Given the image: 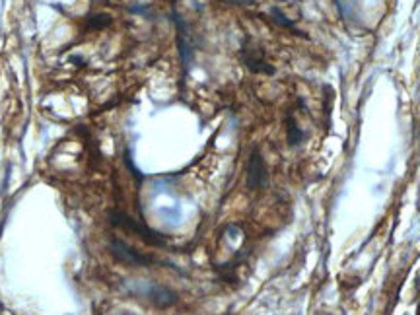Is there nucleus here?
<instances>
[{
  "mask_svg": "<svg viewBox=\"0 0 420 315\" xmlns=\"http://www.w3.org/2000/svg\"><path fill=\"white\" fill-rule=\"evenodd\" d=\"M172 21H174L175 31H177V49H179V59H181V66H183V74L189 72L191 64H193V57H195V45L189 33V24L181 18L179 12L172 10Z\"/></svg>",
  "mask_w": 420,
  "mask_h": 315,
  "instance_id": "obj_5",
  "label": "nucleus"
},
{
  "mask_svg": "<svg viewBox=\"0 0 420 315\" xmlns=\"http://www.w3.org/2000/svg\"><path fill=\"white\" fill-rule=\"evenodd\" d=\"M268 181V168H266L265 156L261 152L259 146H253L249 158H247V168H246V185L251 193L261 191Z\"/></svg>",
  "mask_w": 420,
  "mask_h": 315,
  "instance_id": "obj_4",
  "label": "nucleus"
},
{
  "mask_svg": "<svg viewBox=\"0 0 420 315\" xmlns=\"http://www.w3.org/2000/svg\"><path fill=\"white\" fill-rule=\"evenodd\" d=\"M107 249H109V255H111L113 259H115L117 263L125 264V267H152V264H167V267L175 269L174 264L165 263V261H160V259H156L152 255H146L143 253V251H138L136 247H133L131 244H127L125 240L117 237V235L109 237Z\"/></svg>",
  "mask_w": 420,
  "mask_h": 315,
  "instance_id": "obj_2",
  "label": "nucleus"
},
{
  "mask_svg": "<svg viewBox=\"0 0 420 315\" xmlns=\"http://www.w3.org/2000/svg\"><path fill=\"white\" fill-rule=\"evenodd\" d=\"M111 16L109 14H95V16H90V21H88V26L92 28V30H103V28H107V26H111Z\"/></svg>",
  "mask_w": 420,
  "mask_h": 315,
  "instance_id": "obj_9",
  "label": "nucleus"
},
{
  "mask_svg": "<svg viewBox=\"0 0 420 315\" xmlns=\"http://www.w3.org/2000/svg\"><path fill=\"white\" fill-rule=\"evenodd\" d=\"M417 315H420V304H419V307H417Z\"/></svg>",
  "mask_w": 420,
  "mask_h": 315,
  "instance_id": "obj_12",
  "label": "nucleus"
},
{
  "mask_svg": "<svg viewBox=\"0 0 420 315\" xmlns=\"http://www.w3.org/2000/svg\"><path fill=\"white\" fill-rule=\"evenodd\" d=\"M109 224L115 228H121L125 232H131V234L138 235L146 245H152V247H167V240L164 234L152 230L148 224H144V220H136L133 216H129L123 210H109Z\"/></svg>",
  "mask_w": 420,
  "mask_h": 315,
  "instance_id": "obj_1",
  "label": "nucleus"
},
{
  "mask_svg": "<svg viewBox=\"0 0 420 315\" xmlns=\"http://www.w3.org/2000/svg\"><path fill=\"white\" fill-rule=\"evenodd\" d=\"M268 16H271V20L275 21L278 28H284V30L294 31L296 35H302V31L296 30V21L292 20V18H288L286 14L280 10L278 6H273V8L268 10Z\"/></svg>",
  "mask_w": 420,
  "mask_h": 315,
  "instance_id": "obj_8",
  "label": "nucleus"
},
{
  "mask_svg": "<svg viewBox=\"0 0 420 315\" xmlns=\"http://www.w3.org/2000/svg\"><path fill=\"white\" fill-rule=\"evenodd\" d=\"M284 123H286V141L290 148H296L300 144L306 141V131L298 125V119L294 117V113L288 111L286 117H284Z\"/></svg>",
  "mask_w": 420,
  "mask_h": 315,
  "instance_id": "obj_7",
  "label": "nucleus"
},
{
  "mask_svg": "<svg viewBox=\"0 0 420 315\" xmlns=\"http://www.w3.org/2000/svg\"><path fill=\"white\" fill-rule=\"evenodd\" d=\"M220 2H226V4H237V6H249V4H253L255 0H220Z\"/></svg>",
  "mask_w": 420,
  "mask_h": 315,
  "instance_id": "obj_11",
  "label": "nucleus"
},
{
  "mask_svg": "<svg viewBox=\"0 0 420 315\" xmlns=\"http://www.w3.org/2000/svg\"><path fill=\"white\" fill-rule=\"evenodd\" d=\"M129 12H131V14L144 16V18H150V8H148V6H140V4H136V6H129Z\"/></svg>",
  "mask_w": 420,
  "mask_h": 315,
  "instance_id": "obj_10",
  "label": "nucleus"
},
{
  "mask_svg": "<svg viewBox=\"0 0 420 315\" xmlns=\"http://www.w3.org/2000/svg\"><path fill=\"white\" fill-rule=\"evenodd\" d=\"M239 61L246 66L247 71H251L253 74H265V76H273L277 69L266 61L265 49L263 45H259L255 39L246 37L241 43V49H239Z\"/></svg>",
  "mask_w": 420,
  "mask_h": 315,
  "instance_id": "obj_3",
  "label": "nucleus"
},
{
  "mask_svg": "<svg viewBox=\"0 0 420 315\" xmlns=\"http://www.w3.org/2000/svg\"><path fill=\"white\" fill-rule=\"evenodd\" d=\"M144 298H148V302L160 309H165V307H172V305L177 304L179 296L175 292L174 288L165 285H158V282H150L146 285V288L143 290Z\"/></svg>",
  "mask_w": 420,
  "mask_h": 315,
  "instance_id": "obj_6",
  "label": "nucleus"
}]
</instances>
